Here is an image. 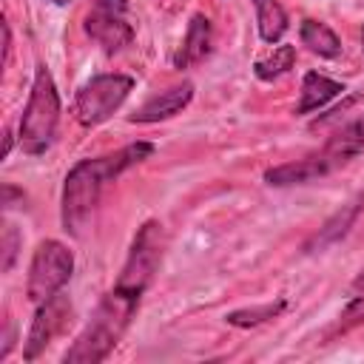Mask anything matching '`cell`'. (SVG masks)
Instances as JSON below:
<instances>
[{
	"mask_svg": "<svg viewBox=\"0 0 364 364\" xmlns=\"http://www.w3.org/2000/svg\"><path fill=\"white\" fill-rule=\"evenodd\" d=\"M191 97H193V85H191V82L171 85L168 91H162V94L151 97L148 102H142V105L131 114V122H142V125H148V122L171 119V117H176V114L191 102Z\"/></svg>",
	"mask_w": 364,
	"mask_h": 364,
	"instance_id": "10",
	"label": "cell"
},
{
	"mask_svg": "<svg viewBox=\"0 0 364 364\" xmlns=\"http://www.w3.org/2000/svg\"><path fill=\"white\" fill-rule=\"evenodd\" d=\"M139 307V296H131L119 287H111L102 301L97 304L91 321L82 327V333L74 338V344L65 350V364H97L111 355V350L125 336L134 313Z\"/></svg>",
	"mask_w": 364,
	"mask_h": 364,
	"instance_id": "2",
	"label": "cell"
},
{
	"mask_svg": "<svg viewBox=\"0 0 364 364\" xmlns=\"http://www.w3.org/2000/svg\"><path fill=\"white\" fill-rule=\"evenodd\" d=\"M256 6V23H259V37L264 43H279L287 31V11L282 9L279 0H253Z\"/></svg>",
	"mask_w": 364,
	"mask_h": 364,
	"instance_id": "15",
	"label": "cell"
},
{
	"mask_svg": "<svg viewBox=\"0 0 364 364\" xmlns=\"http://www.w3.org/2000/svg\"><path fill=\"white\" fill-rule=\"evenodd\" d=\"M321 154L327 156V162H330L333 168H341V165H347L350 159L361 156V154H364V117L353 119V122L344 125L338 134H333V136L324 142Z\"/></svg>",
	"mask_w": 364,
	"mask_h": 364,
	"instance_id": "12",
	"label": "cell"
},
{
	"mask_svg": "<svg viewBox=\"0 0 364 364\" xmlns=\"http://www.w3.org/2000/svg\"><path fill=\"white\" fill-rule=\"evenodd\" d=\"M134 80L128 74H97L91 77L80 91H77V102H74V114L80 119V125L91 128L105 122L131 94Z\"/></svg>",
	"mask_w": 364,
	"mask_h": 364,
	"instance_id": "6",
	"label": "cell"
},
{
	"mask_svg": "<svg viewBox=\"0 0 364 364\" xmlns=\"http://www.w3.org/2000/svg\"><path fill=\"white\" fill-rule=\"evenodd\" d=\"M51 3H57V6H65V3H68V0H51Z\"/></svg>",
	"mask_w": 364,
	"mask_h": 364,
	"instance_id": "23",
	"label": "cell"
},
{
	"mask_svg": "<svg viewBox=\"0 0 364 364\" xmlns=\"http://www.w3.org/2000/svg\"><path fill=\"white\" fill-rule=\"evenodd\" d=\"M299 37H301V46H307L313 54H318V57H327V60H333V57H338L341 54V40L336 37V31L330 28V26H324V23H318V20H301V28H299Z\"/></svg>",
	"mask_w": 364,
	"mask_h": 364,
	"instance_id": "14",
	"label": "cell"
},
{
	"mask_svg": "<svg viewBox=\"0 0 364 364\" xmlns=\"http://www.w3.org/2000/svg\"><path fill=\"white\" fill-rule=\"evenodd\" d=\"M68 313H71V301L63 293H54L51 299L37 304V313H34V321L28 327V338H26V347H23L26 361H34L51 344V338L65 327Z\"/></svg>",
	"mask_w": 364,
	"mask_h": 364,
	"instance_id": "7",
	"label": "cell"
},
{
	"mask_svg": "<svg viewBox=\"0 0 364 364\" xmlns=\"http://www.w3.org/2000/svg\"><path fill=\"white\" fill-rule=\"evenodd\" d=\"M330 171H336L327 156L321 151L310 154V156H301V159H293V162H284V165H276V168H267L264 171V182L273 185V188H287V185H304V182H313L318 176H327Z\"/></svg>",
	"mask_w": 364,
	"mask_h": 364,
	"instance_id": "9",
	"label": "cell"
},
{
	"mask_svg": "<svg viewBox=\"0 0 364 364\" xmlns=\"http://www.w3.org/2000/svg\"><path fill=\"white\" fill-rule=\"evenodd\" d=\"M85 34L102 46V51L114 54V51H122L131 40H134V28L122 20V14L117 11H105V9H94L88 17H85Z\"/></svg>",
	"mask_w": 364,
	"mask_h": 364,
	"instance_id": "8",
	"label": "cell"
},
{
	"mask_svg": "<svg viewBox=\"0 0 364 364\" xmlns=\"http://www.w3.org/2000/svg\"><path fill=\"white\" fill-rule=\"evenodd\" d=\"M341 91H344V85H341L338 80H330V77H324V74H318V71H310V74H304V80H301V100H299V105H296V114L318 111V108H324L333 97H338Z\"/></svg>",
	"mask_w": 364,
	"mask_h": 364,
	"instance_id": "13",
	"label": "cell"
},
{
	"mask_svg": "<svg viewBox=\"0 0 364 364\" xmlns=\"http://www.w3.org/2000/svg\"><path fill=\"white\" fill-rule=\"evenodd\" d=\"M57 122H60V94L57 85L48 74L46 65H37L34 71V82H31V94L20 119V148L31 156L43 154L57 134Z\"/></svg>",
	"mask_w": 364,
	"mask_h": 364,
	"instance_id": "3",
	"label": "cell"
},
{
	"mask_svg": "<svg viewBox=\"0 0 364 364\" xmlns=\"http://www.w3.org/2000/svg\"><path fill=\"white\" fill-rule=\"evenodd\" d=\"M9 57H11V28L9 23H3V65H9Z\"/></svg>",
	"mask_w": 364,
	"mask_h": 364,
	"instance_id": "22",
	"label": "cell"
},
{
	"mask_svg": "<svg viewBox=\"0 0 364 364\" xmlns=\"http://www.w3.org/2000/svg\"><path fill=\"white\" fill-rule=\"evenodd\" d=\"M154 154L151 142H131L114 154L105 156H94V159H80L63 182V202H60V219L63 228L71 236H82L105 185L111 179H117L122 171H128L131 165L148 159Z\"/></svg>",
	"mask_w": 364,
	"mask_h": 364,
	"instance_id": "1",
	"label": "cell"
},
{
	"mask_svg": "<svg viewBox=\"0 0 364 364\" xmlns=\"http://www.w3.org/2000/svg\"><path fill=\"white\" fill-rule=\"evenodd\" d=\"M71 273H74L71 250L57 239L40 242L31 256V264H28V282H26L28 301L43 304L46 299H51L54 293L63 290V284L71 279Z\"/></svg>",
	"mask_w": 364,
	"mask_h": 364,
	"instance_id": "5",
	"label": "cell"
},
{
	"mask_svg": "<svg viewBox=\"0 0 364 364\" xmlns=\"http://www.w3.org/2000/svg\"><path fill=\"white\" fill-rule=\"evenodd\" d=\"M284 307H287V301H284V299H276V301H267V304L233 310V313H228V324H233V327H256V324H262V321L276 318Z\"/></svg>",
	"mask_w": 364,
	"mask_h": 364,
	"instance_id": "18",
	"label": "cell"
},
{
	"mask_svg": "<svg viewBox=\"0 0 364 364\" xmlns=\"http://www.w3.org/2000/svg\"><path fill=\"white\" fill-rule=\"evenodd\" d=\"M97 3V9H105V11H117V14H122L125 9H128V0H94Z\"/></svg>",
	"mask_w": 364,
	"mask_h": 364,
	"instance_id": "21",
	"label": "cell"
},
{
	"mask_svg": "<svg viewBox=\"0 0 364 364\" xmlns=\"http://www.w3.org/2000/svg\"><path fill=\"white\" fill-rule=\"evenodd\" d=\"M165 245H168V236H165V228L156 222V219H148L134 242H131V250H128V259L119 270V279L114 287L131 293V296H139L148 290V284L154 282L159 264H162V256H165Z\"/></svg>",
	"mask_w": 364,
	"mask_h": 364,
	"instance_id": "4",
	"label": "cell"
},
{
	"mask_svg": "<svg viewBox=\"0 0 364 364\" xmlns=\"http://www.w3.org/2000/svg\"><path fill=\"white\" fill-rule=\"evenodd\" d=\"M293 63H296V48H293V46H279V48H273V54L256 60L253 74H256L259 80H264V82H273V80H279L282 74H287V71L293 68Z\"/></svg>",
	"mask_w": 364,
	"mask_h": 364,
	"instance_id": "17",
	"label": "cell"
},
{
	"mask_svg": "<svg viewBox=\"0 0 364 364\" xmlns=\"http://www.w3.org/2000/svg\"><path fill=\"white\" fill-rule=\"evenodd\" d=\"M355 324H364V270L358 273V279H355L353 287H350V299H347V307H344L341 316H338L336 333H347V330H353Z\"/></svg>",
	"mask_w": 364,
	"mask_h": 364,
	"instance_id": "19",
	"label": "cell"
},
{
	"mask_svg": "<svg viewBox=\"0 0 364 364\" xmlns=\"http://www.w3.org/2000/svg\"><path fill=\"white\" fill-rule=\"evenodd\" d=\"M0 247H3V273L11 270L14 259H17V247H20V233L14 225H3V239H0Z\"/></svg>",
	"mask_w": 364,
	"mask_h": 364,
	"instance_id": "20",
	"label": "cell"
},
{
	"mask_svg": "<svg viewBox=\"0 0 364 364\" xmlns=\"http://www.w3.org/2000/svg\"><path fill=\"white\" fill-rule=\"evenodd\" d=\"M210 43H213L210 20L205 14H193L191 23H188V31L182 37V46L173 54V65L176 68H191V65L202 63L210 54Z\"/></svg>",
	"mask_w": 364,
	"mask_h": 364,
	"instance_id": "11",
	"label": "cell"
},
{
	"mask_svg": "<svg viewBox=\"0 0 364 364\" xmlns=\"http://www.w3.org/2000/svg\"><path fill=\"white\" fill-rule=\"evenodd\" d=\"M361 51H364V28H361Z\"/></svg>",
	"mask_w": 364,
	"mask_h": 364,
	"instance_id": "24",
	"label": "cell"
},
{
	"mask_svg": "<svg viewBox=\"0 0 364 364\" xmlns=\"http://www.w3.org/2000/svg\"><path fill=\"white\" fill-rule=\"evenodd\" d=\"M361 205H364V193H358L344 210H338L318 233H316V239H313V245H318V247H324V245H330V242H336L338 236H344L347 230H350V225L355 222V216H358V210H361ZM310 245V247H313Z\"/></svg>",
	"mask_w": 364,
	"mask_h": 364,
	"instance_id": "16",
	"label": "cell"
}]
</instances>
